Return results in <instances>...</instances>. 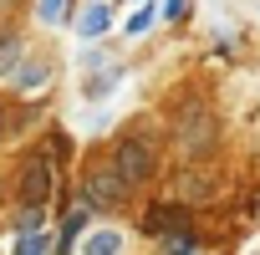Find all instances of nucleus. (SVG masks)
<instances>
[{"mask_svg": "<svg viewBox=\"0 0 260 255\" xmlns=\"http://www.w3.org/2000/svg\"><path fill=\"white\" fill-rule=\"evenodd\" d=\"M189 225V209H184V199H164V204H153L148 214H143V235H169V230H184Z\"/></svg>", "mask_w": 260, "mask_h": 255, "instance_id": "nucleus-4", "label": "nucleus"}, {"mask_svg": "<svg viewBox=\"0 0 260 255\" xmlns=\"http://www.w3.org/2000/svg\"><path fill=\"white\" fill-rule=\"evenodd\" d=\"M133 6H143V0H133Z\"/></svg>", "mask_w": 260, "mask_h": 255, "instance_id": "nucleus-16", "label": "nucleus"}, {"mask_svg": "<svg viewBox=\"0 0 260 255\" xmlns=\"http://www.w3.org/2000/svg\"><path fill=\"white\" fill-rule=\"evenodd\" d=\"M11 255H56V230H51V225L21 230V235H16V250H11Z\"/></svg>", "mask_w": 260, "mask_h": 255, "instance_id": "nucleus-8", "label": "nucleus"}, {"mask_svg": "<svg viewBox=\"0 0 260 255\" xmlns=\"http://www.w3.org/2000/svg\"><path fill=\"white\" fill-rule=\"evenodd\" d=\"M164 255H204V240H199V230H194V225H184V230H169V235H164Z\"/></svg>", "mask_w": 260, "mask_h": 255, "instance_id": "nucleus-10", "label": "nucleus"}, {"mask_svg": "<svg viewBox=\"0 0 260 255\" xmlns=\"http://www.w3.org/2000/svg\"><path fill=\"white\" fill-rule=\"evenodd\" d=\"M51 189H56V169H51V158H46V148H41V153L26 158L21 184H16V199H21V204H51Z\"/></svg>", "mask_w": 260, "mask_h": 255, "instance_id": "nucleus-2", "label": "nucleus"}, {"mask_svg": "<svg viewBox=\"0 0 260 255\" xmlns=\"http://www.w3.org/2000/svg\"><path fill=\"white\" fill-rule=\"evenodd\" d=\"M122 250H127V235L112 230V225H107V230H92V235L77 240V255H122Z\"/></svg>", "mask_w": 260, "mask_h": 255, "instance_id": "nucleus-7", "label": "nucleus"}, {"mask_svg": "<svg viewBox=\"0 0 260 255\" xmlns=\"http://www.w3.org/2000/svg\"><path fill=\"white\" fill-rule=\"evenodd\" d=\"M72 16V0H36V21H46V26H61Z\"/></svg>", "mask_w": 260, "mask_h": 255, "instance_id": "nucleus-14", "label": "nucleus"}, {"mask_svg": "<svg viewBox=\"0 0 260 255\" xmlns=\"http://www.w3.org/2000/svg\"><path fill=\"white\" fill-rule=\"evenodd\" d=\"M158 16H164V21H184V16H189V0H164Z\"/></svg>", "mask_w": 260, "mask_h": 255, "instance_id": "nucleus-15", "label": "nucleus"}, {"mask_svg": "<svg viewBox=\"0 0 260 255\" xmlns=\"http://www.w3.org/2000/svg\"><path fill=\"white\" fill-rule=\"evenodd\" d=\"M107 31H112V11L102 6V0H87L82 16H77V36H82V41H102Z\"/></svg>", "mask_w": 260, "mask_h": 255, "instance_id": "nucleus-5", "label": "nucleus"}, {"mask_svg": "<svg viewBox=\"0 0 260 255\" xmlns=\"http://www.w3.org/2000/svg\"><path fill=\"white\" fill-rule=\"evenodd\" d=\"M92 214H97L92 204H77V209H72L67 219H61V230H56V255H67V250H77V240L87 235V225H92Z\"/></svg>", "mask_w": 260, "mask_h": 255, "instance_id": "nucleus-6", "label": "nucleus"}, {"mask_svg": "<svg viewBox=\"0 0 260 255\" xmlns=\"http://www.w3.org/2000/svg\"><path fill=\"white\" fill-rule=\"evenodd\" d=\"M112 169H117L127 184H143V179H153L158 158H153V148H148L143 138H122V143L112 148Z\"/></svg>", "mask_w": 260, "mask_h": 255, "instance_id": "nucleus-3", "label": "nucleus"}, {"mask_svg": "<svg viewBox=\"0 0 260 255\" xmlns=\"http://www.w3.org/2000/svg\"><path fill=\"white\" fill-rule=\"evenodd\" d=\"M117 82H122V67H102L97 77H87V82H82V92H87V97H107Z\"/></svg>", "mask_w": 260, "mask_h": 255, "instance_id": "nucleus-12", "label": "nucleus"}, {"mask_svg": "<svg viewBox=\"0 0 260 255\" xmlns=\"http://www.w3.org/2000/svg\"><path fill=\"white\" fill-rule=\"evenodd\" d=\"M16 87H21V92H41V87H51V61H41V56H21V67H16Z\"/></svg>", "mask_w": 260, "mask_h": 255, "instance_id": "nucleus-9", "label": "nucleus"}, {"mask_svg": "<svg viewBox=\"0 0 260 255\" xmlns=\"http://www.w3.org/2000/svg\"><path fill=\"white\" fill-rule=\"evenodd\" d=\"M127 189H133V184H127L117 169H92L82 179V204H92L97 214H107V209H117L127 199Z\"/></svg>", "mask_w": 260, "mask_h": 255, "instance_id": "nucleus-1", "label": "nucleus"}, {"mask_svg": "<svg viewBox=\"0 0 260 255\" xmlns=\"http://www.w3.org/2000/svg\"><path fill=\"white\" fill-rule=\"evenodd\" d=\"M153 21H158V6H148V0H143V6H138L133 16H127L122 36H148V31H153Z\"/></svg>", "mask_w": 260, "mask_h": 255, "instance_id": "nucleus-13", "label": "nucleus"}, {"mask_svg": "<svg viewBox=\"0 0 260 255\" xmlns=\"http://www.w3.org/2000/svg\"><path fill=\"white\" fill-rule=\"evenodd\" d=\"M21 56H26V46H21V36H16V31H0V77H16V67H21Z\"/></svg>", "mask_w": 260, "mask_h": 255, "instance_id": "nucleus-11", "label": "nucleus"}]
</instances>
